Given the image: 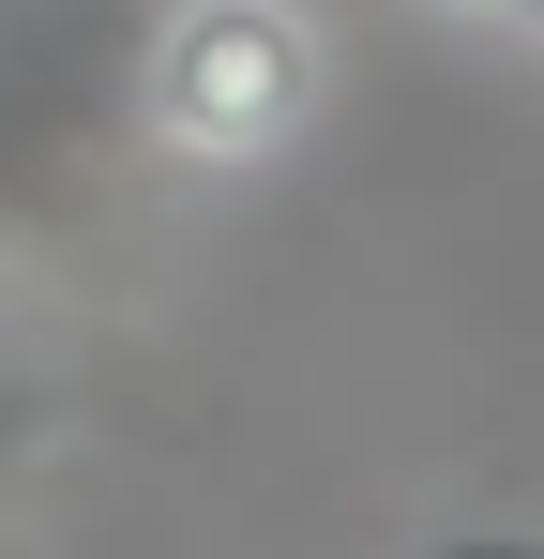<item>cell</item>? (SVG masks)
I'll use <instances>...</instances> for the list:
<instances>
[{
    "label": "cell",
    "mask_w": 544,
    "mask_h": 559,
    "mask_svg": "<svg viewBox=\"0 0 544 559\" xmlns=\"http://www.w3.org/2000/svg\"><path fill=\"white\" fill-rule=\"evenodd\" d=\"M333 46L303 0H152L137 15V136L197 182H258L303 152Z\"/></svg>",
    "instance_id": "obj_1"
},
{
    "label": "cell",
    "mask_w": 544,
    "mask_h": 559,
    "mask_svg": "<svg viewBox=\"0 0 544 559\" xmlns=\"http://www.w3.org/2000/svg\"><path fill=\"white\" fill-rule=\"evenodd\" d=\"M31 439H61V393L46 378H0V454H31Z\"/></svg>",
    "instance_id": "obj_2"
},
{
    "label": "cell",
    "mask_w": 544,
    "mask_h": 559,
    "mask_svg": "<svg viewBox=\"0 0 544 559\" xmlns=\"http://www.w3.org/2000/svg\"><path fill=\"white\" fill-rule=\"evenodd\" d=\"M424 559H544V530H453V545H424Z\"/></svg>",
    "instance_id": "obj_3"
}]
</instances>
